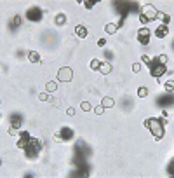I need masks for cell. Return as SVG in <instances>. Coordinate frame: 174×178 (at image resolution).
I'll use <instances>...</instances> for the list:
<instances>
[{"instance_id": "1", "label": "cell", "mask_w": 174, "mask_h": 178, "mask_svg": "<svg viewBox=\"0 0 174 178\" xmlns=\"http://www.w3.org/2000/svg\"><path fill=\"white\" fill-rule=\"evenodd\" d=\"M143 126H145V128L152 133L153 138H155L157 142L162 140L164 135H166V131H164V122H162V119H159V117H150V119H145V121H143Z\"/></svg>"}, {"instance_id": "2", "label": "cell", "mask_w": 174, "mask_h": 178, "mask_svg": "<svg viewBox=\"0 0 174 178\" xmlns=\"http://www.w3.org/2000/svg\"><path fill=\"white\" fill-rule=\"evenodd\" d=\"M42 149H44V142L38 140V138H31V140L28 142V145L23 149L25 150V157H26L28 161H33V159L38 157Z\"/></svg>"}, {"instance_id": "3", "label": "cell", "mask_w": 174, "mask_h": 178, "mask_svg": "<svg viewBox=\"0 0 174 178\" xmlns=\"http://www.w3.org/2000/svg\"><path fill=\"white\" fill-rule=\"evenodd\" d=\"M148 68H150V73H152V77L159 79L162 77L164 73L167 72V66L164 63H160L157 58H153V59H150V63H148Z\"/></svg>"}, {"instance_id": "4", "label": "cell", "mask_w": 174, "mask_h": 178, "mask_svg": "<svg viewBox=\"0 0 174 178\" xmlns=\"http://www.w3.org/2000/svg\"><path fill=\"white\" fill-rule=\"evenodd\" d=\"M56 79H57L59 82H70V80L73 79V70H71L70 66H63V68H59Z\"/></svg>"}, {"instance_id": "5", "label": "cell", "mask_w": 174, "mask_h": 178, "mask_svg": "<svg viewBox=\"0 0 174 178\" xmlns=\"http://www.w3.org/2000/svg\"><path fill=\"white\" fill-rule=\"evenodd\" d=\"M42 16H44V11H42L40 7H31V9L26 11V18L33 23H38L42 19Z\"/></svg>"}, {"instance_id": "6", "label": "cell", "mask_w": 174, "mask_h": 178, "mask_svg": "<svg viewBox=\"0 0 174 178\" xmlns=\"http://www.w3.org/2000/svg\"><path fill=\"white\" fill-rule=\"evenodd\" d=\"M30 140H31V135H30L28 131H19V135H18V143H16V147L23 150V149H25V147L28 145V142H30Z\"/></svg>"}, {"instance_id": "7", "label": "cell", "mask_w": 174, "mask_h": 178, "mask_svg": "<svg viewBox=\"0 0 174 178\" xmlns=\"http://www.w3.org/2000/svg\"><path fill=\"white\" fill-rule=\"evenodd\" d=\"M150 35H152V32L143 26L141 30H138V42L141 44V45H148V42H150Z\"/></svg>"}, {"instance_id": "8", "label": "cell", "mask_w": 174, "mask_h": 178, "mask_svg": "<svg viewBox=\"0 0 174 178\" xmlns=\"http://www.w3.org/2000/svg\"><path fill=\"white\" fill-rule=\"evenodd\" d=\"M59 135H61L63 142H68V140H71L73 136H75V133H73V129L68 128V126H64V128L59 129Z\"/></svg>"}, {"instance_id": "9", "label": "cell", "mask_w": 174, "mask_h": 178, "mask_svg": "<svg viewBox=\"0 0 174 178\" xmlns=\"http://www.w3.org/2000/svg\"><path fill=\"white\" fill-rule=\"evenodd\" d=\"M167 33H169V28H167L166 25H160L159 28L155 30V35L159 37V39H166Z\"/></svg>"}, {"instance_id": "10", "label": "cell", "mask_w": 174, "mask_h": 178, "mask_svg": "<svg viewBox=\"0 0 174 178\" xmlns=\"http://www.w3.org/2000/svg\"><path fill=\"white\" fill-rule=\"evenodd\" d=\"M75 33H77V37H78V39H85V37L89 35V32H87V28H85L84 25H78V26H77V28H75Z\"/></svg>"}, {"instance_id": "11", "label": "cell", "mask_w": 174, "mask_h": 178, "mask_svg": "<svg viewBox=\"0 0 174 178\" xmlns=\"http://www.w3.org/2000/svg\"><path fill=\"white\" fill-rule=\"evenodd\" d=\"M28 61H31V63H42L40 54H38L37 51H30V52H28Z\"/></svg>"}, {"instance_id": "12", "label": "cell", "mask_w": 174, "mask_h": 178, "mask_svg": "<svg viewBox=\"0 0 174 178\" xmlns=\"http://www.w3.org/2000/svg\"><path fill=\"white\" fill-rule=\"evenodd\" d=\"M99 72H101L103 75H108V73L111 72V65L108 63V61H103V63H101V66H99Z\"/></svg>"}, {"instance_id": "13", "label": "cell", "mask_w": 174, "mask_h": 178, "mask_svg": "<svg viewBox=\"0 0 174 178\" xmlns=\"http://www.w3.org/2000/svg\"><path fill=\"white\" fill-rule=\"evenodd\" d=\"M21 121H23V119H21V115H11V126H12V128H18V129H19Z\"/></svg>"}, {"instance_id": "14", "label": "cell", "mask_w": 174, "mask_h": 178, "mask_svg": "<svg viewBox=\"0 0 174 178\" xmlns=\"http://www.w3.org/2000/svg\"><path fill=\"white\" fill-rule=\"evenodd\" d=\"M104 30H106V33H110V35H115V33H117V30H118V26L115 25V23H108V25L104 26Z\"/></svg>"}, {"instance_id": "15", "label": "cell", "mask_w": 174, "mask_h": 178, "mask_svg": "<svg viewBox=\"0 0 174 178\" xmlns=\"http://www.w3.org/2000/svg\"><path fill=\"white\" fill-rule=\"evenodd\" d=\"M54 23H56V25H57V26H63V25H66V16H64V14H61V12H59V14L56 16Z\"/></svg>"}, {"instance_id": "16", "label": "cell", "mask_w": 174, "mask_h": 178, "mask_svg": "<svg viewBox=\"0 0 174 178\" xmlns=\"http://www.w3.org/2000/svg\"><path fill=\"white\" fill-rule=\"evenodd\" d=\"M19 25H21V18L19 16H14L12 19H11V23H9V28L16 30V26H19Z\"/></svg>"}, {"instance_id": "17", "label": "cell", "mask_w": 174, "mask_h": 178, "mask_svg": "<svg viewBox=\"0 0 174 178\" xmlns=\"http://www.w3.org/2000/svg\"><path fill=\"white\" fill-rule=\"evenodd\" d=\"M56 89H57V84H56L54 80H49L47 84H45V91L47 93H54Z\"/></svg>"}, {"instance_id": "18", "label": "cell", "mask_w": 174, "mask_h": 178, "mask_svg": "<svg viewBox=\"0 0 174 178\" xmlns=\"http://www.w3.org/2000/svg\"><path fill=\"white\" fill-rule=\"evenodd\" d=\"M101 59H97V58H94V59H90V70H99V66H101Z\"/></svg>"}, {"instance_id": "19", "label": "cell", "mask_w": 174, "mask_h": 178, "mask_svg": "<svg viewBox=\"0 0 174 178\" xmlns=\"http://www.w3.org/2000/svg\"><path fill=\"white\" fill-rule=\"evenodd\" d=\"M101 105H103L104 108H111L113 105H115V101L111 100V98H108V96H106V98H103V101H101Z\"/></svg>"}, {"instance_id": "20", "label": "cell", "mask_w": 174, "mask_h": 178, "mask_svg": "<svg viewBox=\"0 0 174 178\" xmlns=\"http://www.w3.org/2000/svg\"><path fill=\"white\" fill-rule=\"evenodd\" d=\"M145 16H146V18H148V21H153V19L157 18V11H153V9H148Z\"/></svg>"}, {"instance_id": "21", "label": "cell", "mask_w": 174, "mask_h": 178, "mask_svg": "<svg viewBox=\"0 0 174 178\" xmlns=\"http://www.w3.org/2000/svg\"><path fill=\"white\" fill-rule=\"evenodd\" d=\"M138 96L139 98H146V96H148V89H146L145 86H141L138 89Z\"/></svg>"}, {"instance_id": "22", "label": "cell", "mask_w": 174, "mask_h": 178, "mask_svg": "<svg viewBox=\"0 0 174 178\" xmlns=\"http://www.w3.org/2000/svg\"><path fill=\"white\" fill-rule=\"evenodd\" d=\"M164 87H166V91H167V93H172V87H174V82H172V79H171L169 82H166V84H164Z\"/></svg>"}, {"instance_id": "23", "label": "cell", "mask_w": 174, "mask_h": 178, "mask_svg": "<svg viewBox=\"0 0 174 178\" xmlns=\"http://www.w3.org/2000/svg\"><path fill=\"white\" fill-rule=\"evenodd\" d=\"M80 107H82L84 112H89V110H90V103H87V101H82V105H80Z\"/></svg>"}, {"instance_id": "24", "label": "cell", "mask_w": 174, "mask_h": 178, "mask_svg": "<svg viewBox=\"0 0 174 178\" xmlns=\"http://www.w3.org/2000/svg\"><path fill=\"white\" fill-rule=\"evenodd\" d=\"M38 100L40 101H49V94L47 93H40L38 94Z\"/></svg>"}, {"instance_id": "25", "label": "cell", "mask_w": 174, "mask_h": 178, "mask_svg": "<svg viewBox=\"0 0 174 178\" xmlns=\"http://www.w3.org/2000/svg\"><path fill=\"white\" fill-rule=\"evenodd\" d=\"M157 59H159L160 63H164V65H166V63H167V61H169V58H167V56H166V54H160V56H159V58H157Z\"/></svg>"}, {"instance_id": "26", "label": "cell", "mask_w": 174, "mask_h": 178, "mask_svg": "<svg viewBox=\"0 0 174 178\" xmlns=\"http://www.w3.org/2000/svg\"><path fill=\"white\" fill-rule=\"evenodd\" d=\"M9 135H11V136L19 135V133H18V128H12V126H9Z\"/></svg>"}, {"instance_id": "27", "label": "cell", "mask_w": 174, "mask_h": 178, "mask_svg": "<svg viewBox=\"0 0 174 178\" xmlns=\"http://www.w3.org/2000/svg\"><path fill=\"white\" fill-rule=\"evenodd\" d=\"M94 112H96L97 115H101V114H103V112H104V107H103V105H97V107L94 108Z\"/></svg>"}, {"instance_id": "28", "label": "cell", "mask_w": 174, "mask_h": 178, "mask_svg": "<svg viewBox=\"0 0 174 178\" xmlns=\"http://www.w3.org/2000/svg\"><path fill=\"white\" fill-rule=\"evenodd\" d=\"M82 5L85 9H92V7H94V2H82Z\"/></svg>"}, {"instance_id": "29", "label": "cell", "mask_w": 174, "mask_h": 178, "mask_svg": "<svg viewBox=\"0 0 174 178\" xmlns=\"http://www.w3.org/2000/svg\"><path fill=\"white\" fill-rule=\"evenodd\" d=\"M139 70H141V65H139V63H134V65H132V72H134V73H138Z\"/></svg>"}, {"instance_id": "30", "label": "cell", "mask_w": 174, "mask_h": 178, "mask_svg": "<svg viewBox=\"0 0 174 178\" xmlns=\"http://www.w3.org/2000/svg\"><path fill=\"white\" fill-rule=\"evenodd\" d=\"M139 21H141V25H146V23H148V18H146L145 14H139Z\"/></svg>"}, {"instance_id": "31", "label": "cell", "mask_w": 174, "mask_h": 178, "mask_svg": "<svg viewBox=\"0 0 174 178\" xmlns=\"http://www.w3.org/2000/svg\"><path fill=\"white\" fill-rule=\"evenodd\" d=\"M141 61H143V65H146V66H148V63H150V58L146 56V54H143V56H141Z\"/></svg>"}, {"instance_id": "32", "label": "cell", "mask_w": 174, "mask_h": 178, "mask_svg": "<svg viewBox=\"0 0 174 178\" xmlns=\"http://www.w3.org/2000/svg\"><path fill=\"white\" fill-rule=\"evenodd\" d=\"M54 142H56V143L63 142V138H61V135H59V133H56V135H54Z\"/></svg>"}, {"instance_id": "33", "label": "cell", "mask_w": 174, "mask_h": 178, "mask_svg": "<svg viewBox=\"0 0 174 178\" xmlns=\"http://www.w3.org/2000/svg\"><path fill=\"white\" fill-rule=\"evenodd\" d=\"M66 114H68V115H75V108H73V107H70L68 110H66Z\"/></svg>"}, {"instance_id": "34", "label": "cell", "mask_w": 174, "mask_h": 178, "mask_svg": "<svg viewBox=\"0 0 174 178\" xmlns=\"http://www.w3.org/2000/svg\"><path fill=\"white\" fill-rule=\"evenodd\" d=\"M104 44H106V40H104V39H99V40H97V45H99V47H103Z\"/></svg>"}, {"instance_id": "35", "label": "cell", "mask_w": 174, "mask_h": 178, "mask_svg": "<svg viewBox=\"0 0 174 178\" xmlns=\"http://www.w3.org/2000/svg\"><path fill=\"white\" fill-rule=\"evenodd\" d=\"M52 105H54V107H61V101L59 100H52Z\"/></svg>"}]
</instances>
